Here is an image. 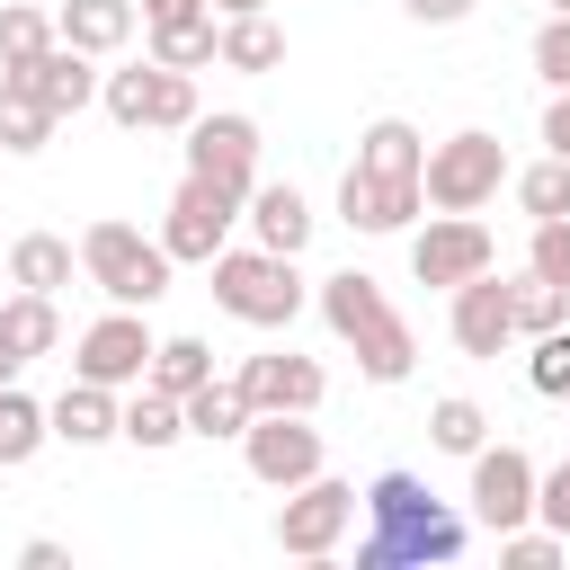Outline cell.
Listing matches in <instances>:
<instances>
[{"instance_id":"6da1fadb","label":"cell","mask_w":570,"mask_h":570,"mask_svg":"<svg viewBox=\"0 0 570 570\" xmlns=\"http://www.w3.org/2000/svg\"><path fill=\"white\" fill-rule=\"evenodd\" d=\"M365 543H356V570H428V561H454L463 552V517L419 481V472H374L365 481Z\"/></svg>"},{"instance_id":"7a4b0ae2","label":"cell","mask_w":570,"mask_h":570,"mask_svg":"<svg viewBox=\"0 0 570 570\" xmlns=\"http://www.w3.org/2000/svg\"><path fill=\"white\" fill-rule=\"evenodd\" d=\"M169 249H160V232L142 240V223H116V214H98L89 232H80V276L107 294V303H134V312H151L160 294H169Z\"/></svg>"},{"instance_id":"3957f363","label":"cell","mask_w":570,"mask_h":570,"mask_svg":"<svg viewBox=\"0 0 570 570\" xmlns=\"http://www.w3.org/2000/svg\"><path fill=\"white\" fill-rule=\"evenodd\" d=\"M214 303L240 321V330H285L294 312H303V276H294V258L285 249H214Z\"/></svg>"},{"instance_id":"277c9868","label":"cell","mask_w":570,"mask_h":570,"mask_svg":"<svg viewBox=\"0 0 570 570\" xmlns=\"http://www.w3.org/2000/svg\"><path fill=\"white\" fill-rule=\"evenodd\" d=\"M517 169H508V151H499V134H445V142H428V169H419V187H428V205L436 214H481L499 187H508Z\"/></svg>"},{"instance_id":"5b68a950","label":"cell","mask_w":570,"mask_h":570,"mask_svg":"<svg viewBox=\"0 0 570 570\" xmlns=\"http://www.w3.org/2000/svg\"><path fill=\"white\" fill-rule=\"evenodd\" d=\"M356 508H365V490H356V481L312 472V481H303V490H285V508H276V552H294V561H330V552L347 543Z\"/></svg>"},{"instance_id":"8992f818","label":"cell","mask_w":570,"mask_h":570,"mask_svg":"<svg viewBox=\"0 0 570 570\" xmlns=\"http://www.w3.org/2000/svg\"><path fill=\"white\" fill-rule=\"evenodd\" d=\"M232 223H240V196L187 169L178 196L160 205V249H169L178 267H214V249H232Z\"/></svg>"},{"instance_id":"52a82bcc","label":"cell","mask_w":570,"mask_h":570,"mask_svg":"<svg viewBox=\"0 0 570 570\" xmlns=\"http://www.w3.org/2000/svg\"><path fill=\"white\" fill-rule=\"evenodd\" d=\"M240 463H249V481H258V490H303L312 472H330L312 410H258V419H249V436H240Z\"/></svg>"},{"instance_id":"ba28073f","label":"cell","mask_w":570,"mask_h":570,"mask_svg":"<svg viewBox=\"0 0 570 570\" xmlns=\"http://www.w3.org/2000/svg\"><path fill=\"white\" fill-rule=\"evenodd\" d=\"M151 330H142V312L134 303H107L80 338H71V374H89V383H107V392H134L142 374H151Z\"/></svg>"},{"instance_id":"9c48e42d","label":"cell","mask_w":570,"mask_h":570,"mask_svg":"<svg viewBox=\"0 0 570 570\" xmlns=\"http://www.w3.org/2000/svg\"><path fill=\"white\" fill-rule=\"evenodd\" d=\"M481 267H499V240H490V223L481 214H436L428 232H410V276L419 285H472Z\"/></svg>"},{"instance_id":"30bf717a","label":"cell","mask_w":570,"mask_h":570,"mask_svg":"<svg viewBox=\"0 0 570 570\" xmlns=\"http://www.w3.org/2000/svg\"><path fill=\"white\" fill-rule=\"evenodd\" d=\"M187 169L214 178V187H232V196L249 205V187H258V116H240V107L196 116V125H187Z\"/></svg>"},{"instance_id":"8fae6325","label":"cell","mask_w":570,"mask_h":570,"mask_svg":"<svg viewBox=\"0 0 570 570\" xmlns=\"http://www.w3.org/2000/svg\"><path fill=\"white\" fill-rule=\"evenodd\" d=\"M445 330H454V347H463V356L499 365V356L517 347V294H508V276H499V267H481L472 285H454V294H445Z\"/></svg>"},{"instance_id":"7c38bea8","label":"cell","mask_w":570,"mask_h":570,"mask_svg":"<svg viewBox=\"0 0 570 570\" xmlns=\"http://www.w3.org/2000/svg\"><path fill=\"white\" fill-rule=\"evenodd\" d=\"M534 481H543V472H534L525 445H481L463 499H472V517H481L490 534H508V525H534Z\"/></svg>"},{"instance_id":"4fadbf2b","label":"cell","mask_w":570,"mask_h":570,"mask_svg":"<svg viewBox=\"0 0 570 570\" xmlns=\"http://www.w3.org/2000/svg\"><path fill=\"white\" fill-rule=\"evenodd\" d=\"M419 205H428V187H419V178H383V169H356V160H347V178H338V223H347V232H365V240L410 232V223H419Z\"/></svg>"},{"instance_id":"5bb4252c","label":"cell","mask_w":570,"mask_h":570,"mask_svg":"<svg viewBox=\"0 0 570 570\" xmlns=\"http://www.w3.org/2000/svg\"><path fill=\"white\" fill-rule=\"evenodd\" d=\"M0 80H9V89H36L53 116H80V107L98 98V80H107V71H98V53H80V45H62V36H53L27 71H0Z\"/></svg>"},{"instance_id":"9a60e30c","label":"cell","mask_w":570,"mask_h":570,"mask_svg":"<svg viewBox=\"0 0 570 570\" xmlns=\"http://www.w3.org/2000/svg\"><path fill=\"white\" fill-rule=\"evenodd\" d=\"M232 383L249 392V410H321V392H330V374H321L312 356H294V347L240 356V374H232Z\"/></svg>"},{"instance_id":"2e32d148","label":"cell","mask_w":570,"mask_h":570,"mask_svg":"<svg viewBox=\"0 0 570 570\" xmlns=\"http://www.w3.org/2000/svg\"><path fill=\"white\" fill-rule=\"evenodd\" d=\"M240 223H249V240H258V249H285V258H303V249H312V196H303L294 178H258V187H249V205H240Z\"/></svg>"},{"instance_id":"e0dca14e","label":"cell","mask_w":570,"mask_h":570,"mask_svg":"<svg viewBox=\"0 0 570 570\" xmlns=\"http://www.w3.org/2000/svg\"><path fill=\"white\" fill-rule=\"evenodd\" d=\"M45 410H53V436H62L71 454H89V445L125 436V392H107V383H89V374H71Z\"/></svg>"},{"instance_id":"ac0fdd59","label":"cell","mask_w":570,"mask_h":570,"mask_svg":"<svg viewBox=\"0 0 570 570\" xmlns=\"http://www.w3.org/2000/svg\"><path fill=\"white\" fill-rule=\"evenodd\" d=\"M321 321H330V338H374L383 321H392V294L365 276V267H338V276H321Z\"/></svg>"},{"instance_id":"d6986e66","label":"cell","mask_w":570,"mask_h":570,"mask_svg":"<svg viewBox=\"0 0 570 570\" xmlns=\"http://www.w3.org/2000/svg\"><path fill=\"white\" fill-rule=\"evenodd\" d=\"M0 267H9V285H27V294H62V285L80 276V240H62V232H18V240L0 249Z\"/></svg>"},{"instance_id":"ffe728a7","label":"cell","mask_w":570,"mask_h":570,"mask_svg":"<svg viewBox=\"0 0 570 570\" xmlns=\"http://www.w3.org/2000/svg\"><path fill=\"white\" fill-rule=\"evenodd\" d=\"M214 45H223V18H214V9H178V18H151V27H142V53L169 62V71H205Z\"/></svg>"},{"instance_id":"44dd1931","label":"cell","mask_w":570,"mask_h":570,"mask_svg":"<svg viewBox=\"0 0 570 570\" xmlns=\"http://www.w3.org/2000/svg\"><path fill=\"white\" fill-rule=\"evenodd\" d=\"M134 18H142L134 0H62V9H53L62 45H80V53H98V62L134 45Z\"/></svg>"},{"instance_id":"7402d4cb","label":"cell","mask_w":570,"mask_h":570,"mask_svg":"<svg viewBox=\"0 0 570 570\" xmlns=\"http://www.w3.org/2000/svg\"><path fill=\"white\" fill-rule=\"evenodd\" d=\"M214 62L223 71H285V27L267 18V9H249V18H223V45H214Z\"/></svg>"},{"instance_id":"603a6c76","label":"cell","mask_w":570,"mask_h":570,"mask_svg":"<svg viewBox=\"0 0 570 570\" xmlns=\"http://www.w3.org/2000/svg\"><path fill=\"white\" fill-rule=\"evenodd\" d=\"M356 169H383V178H419V169H428V134H419L410 116H374V125L356 134Z\"/></svg>"},{"instance_id":"cb8c5ba5","label":"cell","mask_w":570,"mask_h":570,"mask_svg":"<svg viewBox=\"0 0 570 570\" xmlns=\"http://www.w3.org/2000/svg\"><path fill=\"white\" fill-rule=\"evenodd\" d=\"M249 419H258V410H249L240 383H196V392H187V436H205V445H240Z\"/></svg>"},{"instance_id":"d4e9b609","label":"cell","mask_w":570,"mask_h":570,"mask_svg":"<svg viewBox=\"0 0 570 570\" xmlns=\"http://www.w3.org/2000/svg\"><path fill=\"white\" fill-rule=\"evenodd\" d=\"M178 436H187V401H178V392H160V383H134V401H125V445L169 454Z\"/></svg>"},{"instance_id":"484cf974","label":"cell","mask_w":570,"mask_h":570,"mask_svg":"<svg viewBox=\"0 0 570 570\" xmlns=\"http://www.w3.org/2000/svg\"><path fill=\"white\" fill-rule=\"evenodd\" d=\"M428 445H436V454H463V463H472V454L490 445V410H481L472 392H436V401H428Z\"/></svg>"},{"instance_id":"4316f807","label":"cell","mask_w":570,"mask_h":570,"mask_svg":"<svg viewBox=\"0 0 570 570\" xmlns=\"http://www.w3.org/2000/svg\"><path fill=\"white\" fill-rule=\"evenodd\" d=\"M0 338H9L27 365L53 356V347H62V312H53V294H27V285H18V294L0 303Z\"/></svg>"},{"instance_id":"83f0119b","label":"cell","mask_w":570,"mask_h":570,"mask_svg":"<svg viewBox=\"0 0 570 570\" xmlns=\"http://www.w3.org/2000/svg\"><path fill=\"white\" fill-rule=\"evenodd\" d=\"M45 436H53V410H45V401H27L18 383H0V472L36 463V454H45Z\"/></svg>"},{"instance_id":"f1b7e54d","label":"cell","mask_w":570,"mask_h":570,"mask_svg":"<svg viewBox=\"0 0 570 570\" xmlns=\"http://www.w3.org/2000/svg\"><path fill=\"white\" fill-rule=\"evenodd\" d=\"M53 125H62V116H53L36 89H9V80H0V151H9V160L45 151V142H53Z\"/></svg>"},{"instance_id":"f546056e","label":"cell","mask_w":570,"mask_h":570,"mask_svg":"<svg viewBox=\"0 0 570 570\" xmlns=\"http://www.w3.org/2000/svg\"><path fill=\"white\" fill-rule=\"evenodd\" d=\"M410 365H419V338H410L401 312H392L374 338H356V374H365V383H410Z\"/></svg>"},{"instance_id":"4dcf8cb0","label":"cell","mask_w":570,"mask_h":570,"mask_svg":"<svg viewBox=\"0 0 570 570\" xmlns=\"http://www.w3.org/2000/svg\"><path fill=\"white\" fill-rule=\"evenodd\" d=\"M53 36H62V27H53L36 0H0V71H27Z\"/></svg>"},{"instance_id":"1f68e13d","label":"cell","mask_w":570,"mask_h":570,"mask_svg":"<svg viewBox=\"0 0 570 570\" xmlns=\"http://www.w3.org/2000/svg\"><path fill=\"white\" fill-rule=\"evenodd\" d=\"M508 196L525 205V223H552V214H570V160H561V151H543L534 169H517V178H508Z\"/></svg>"},{"instance_id":"d6a6232c","label":"cell","mask_w":570,"mask_h":570,"mask_svg":"<svg viewBox=\"0 0 570 570\" xmlns=\"http://www.w3.org/2000/svg\"><path fill=\"white\" fill-rule=\"evenodd\" d=\"M151 71H160V62L142 53V62H125V71H107V80H98V107H107L125 134H142V125H151Z\"/></svg>"},{"instance_id":"836d02e7","label":"cell","mask_w":570,"mask_h":570,"mask_svg":"<svg viewBox=\"0 0 570 570\" xmlns=\"http://www.w3.org/2000/svg\"><path fill=\"white\" fill-rule=\"evenodd\" d=\"M142 383H160V392H178V401H187L196 383H214V347H205V338H160Z\"/></svg>"},{"instance_id":"e575fe53","label":"cell","mask_w":570,"mask_h":570,"mask_svg":"<svg viewBox=\"0 0 570 570\" xmlns=\"http://www.w3.org/2000/svg\"><path fill=\"white\" fill-rule=\"evenodd\" d=\"M508 294H517V338H543V330L570 321V285H552V276H534V267H525Z\"/></svg>"},{"instance_id":"d590c367","label":"cell","mask_w":570,"mask_h":570,"mask_svg":"<svg viewBox=\"0 0 570 570\" xmlns=\"http://www.w3.org/2000/svg\"><path fill=\"white\" fill-rule=\"evenodd\" d=\"M205 116V98H196V71H151V134H187Z\"/></svg>"},{"instance_id":"8d00e7d4","label":"cell","mask_w":570,"mask_h":570,"mask_svg":"<svg viewBox=\"0 0 570 570\" xmlns=\"http://www.w3.org/2000/svg\"><path fill=\"white\" fill-rule=\"evenodd\" d=\"M525 383H534L543 401H570V321L543 330V338H525Z\"/></svg>"},{"instance_id":"74e56055","label":"cell","mask_w":570,"mask_h":570,"mask_svg":"<svg viewBox=\"0 0 570 570\" xmlns=\"http://www.w3.org/2000/svg\"><path fill=\"white\" fill-rule=\"evenodd\" d=\"M561 552H570V534H552L543 517H534V525H508V534H499V561H508V570H552Z\"/></svg>"},{"instance_id":"f35d334b","label":"cell","mask_w":570,"mask_h":570,"mask_svg":"<svg viewBox=\"0 0 570 570\" xmlns=\"http://www.w3.org/2000/svg\"><path fill=\"white\" fill-rule=\"evenodd\" d=\"M525 62H534V80H543V89H570V9H552V18L534 27Z\"/></svg>"},{"instance_id":"ab89813d","label":"cell","mask_w":570,"mask_h":570,"mask_svg":"<svg viewBox=\"0 0 570 570\" xmlns=\"http://www.w3.org/2000/svg\"><path fill=\"white\" fill-rule=\"evenodd\" d=\"M525 267H534V276H552V285H570V214L534 223V240H525Z\"/></svg>"},{"instance_id":"60d3db41","label":"cell","mask_w":570,"mask_h":570,"mask_svg":"<svg viewBox=\"0 0 570 570\" xmlns=\"http://www.w3.org/2000/svg\"><path fill=\"white\" fill-rule=\"evenodd\" d=\"M534 517H543L552 534H570V454H561V463L534 481Z\"/></svg>"},{"instance_id":"b9f144b4","label":"cell","mask_w":570,"mask_h":570,"mask_svg":"<svg viewBox=\"0 0 570 570\" xmlns=\"http://www.w3.org/2000/svg\"><path fill=\"white\" fill-rule=\"evenodd\" d=\"M401 9H410L419 27H463V18L481 9V0H401Z\"/></svg>"},{"instance_id":"7bdbcfd3","label":"cell","mask_w":570,"mask_h":570,"mask_svg":"<svg viewBox=\"0 0 570 570\" xmlns=\"http://www.w3.org/2000/svg\"><path fill=\"white\" fill-rule=\"evenodd\" d=\"M543 151L570 160V89H552V107H543Z\"/></svg>"},{"instance_id":"ee69618b","label":"cell","mask_w":570,"mask_h":570,"mask_svg":"<svg viewBox=\"0 0 570 570\" xmlns=\"http://www.w3.org/2000/svg\"><path fill=\"white\" fill-rule=\"evenodd\" d=\"M18 561H27V570H62V561H71V552H62V543H53V534H36V543H18Z\"/></svg>"},{"instance_id":"f6af8a7d","label":"cell","mask_w":570,"mask_h":570,"mask_svg":"<svg viewBox=\"0 0 570 570\" xmlns=\"http://www.w3.org/2000/svg\"><path fill=\"white\" fill-rule=\"evenodd\" d=\"M134 9H142V27H151V18H178V9H205V0H134Z\"/></svg>"},{"instance_id":"bcb514c9","label":"cell","mask_w":570,"mask_h":570,"mask_svg":"<svg viewBox=\"0 0 570 570\" xmlns=\"http://www.w3.org/2000/svg\"><path fill=\"white\" fill-rule=\"evenodd\" d=\"M18 374H27V356H18L9 338H0V383H18Z\"/></svg>"},{"instance_id":"7dc6e473","label":"cell","mask_w":570,"mask_h":570,"mask_svg":"<svg viewBox=\"0 0 570 570\" xmlns=\"http://www.w3.org/2000/svg\"><path fill=\"white\" fill-rule=\"evenodd\" d=\"M214 18H249V9H267V0H205Z\"/></svg>"},{"instance_id":"c3c4849f","label":"cell","mask_w":570,"mask_h":570,"mask_svg":"<svg viewBox=\"0 0 570 570\" xmlns=\"http://www.w3.org/2000/svg\"><path fill=\"white\" fill-rule=\"evenodd\" d=\"M552 9H570V0H552Z\"/></svg>"},{"instance_id":"681fc988","label":"cell","mask_w":570,"mask_h":570,"mask_svg":"<svg viewBox=\"0 0 570 570\" xmlns=\"http://www.w3.org/2000/svg\"><path fill=\"white\" fill-rule=\"evenodd\" d=\"M0 160H9V151H0Z\"/></svg>"}]
</instances>
